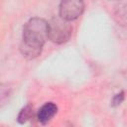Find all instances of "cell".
I'll return each mask as SVG.
<instances>
[{
  "mask_svg": "<svg viewBox=\"0 0 127 127\" xmlns=\"http://www.w3.org/2000/svg\"><path fill=\"white\" fill-rule=\"evenodd\" d=\"M33 115V109L30 105H27L25 107H23L20 111V113L18 114V117H17V121L20 123V124H24L26 123Z\"/></svg>",
  "mask_w": 127,
  "mask_h": 127,
  "instance_id": "5b68a950",
  "label": "cell"
},
{
  "mask_svg": "<svg viewBox=\"0 0 127 127\" xmlns=\"http://www.w3.org/2000/svg\"><path fill=\"white\" fill-rule=\"evenodd\" d=\"M57 112H58L57 104H55L54 102H47L38 111L37 114L38 121L42 124H47L52 120V118L57 114Z\"/></svg>",
  "mask_w": 127,
  "mask_h": 127,
  "instance_id": "277c9868",
  "label": "cell"
},
{
  "mask_svg": "<svg viewBox=\"0 0 127 127\" xmlns=\"http://www.w3.org/2000/svg\"><path fill=\"white\" fill-rule=\"evenodd\" d=\"M83 10L84 0H62L59 14L66 21H73L83 13Z\"/></svg>",
  "mask_w": 127,
  "mask_h": 127,
  "instance_id": "3957f363",
  "label": "cell"
},
{
  "mask_svg": "<svg viewBox=\"0 0 127 127\" xmlns=\"http://www.w3.org/2000/svg\"><path fill=\"white\" fill-rule=\"evenodd\" d=\"M123 99H124V92L121 91V92L114 95V97L112 98V101H111V105L112 106H118V105L121 104Z\"/></svg>",
  "mask_w": 127,
  "mask_h": 127,
  "instance_id": "8992f818",
  "label": "cell"
},
{
  "mask_svg": "<svg viewBox=\"0 0 127 127\" xmlns=\"http://www.w3.org/2000/svg\"><path fill=\"white\" fill-rule=\"evenodd\" d=\"M113 1H114V0H113Z\"/></svg>",
  "mask_w": 127,
  "mask_h": 127,
  "instance_id": "52a82bcc",
  "label": "cell"
},
{
  "mask_svg": "<svg viewBox=\"0 0 127 127\" xmlns=\"http://www.w3.org/2000/svg\"><path fill=\"white\" fill-rule=\"evenodd\" d=\"M72 27L69 21L63 19L61 16L54 17L48 22V39L55 44H64L71 36Z\"/></svg>",
  "mask_w": 127,
  "mask_h": 127,
  "instance_id": "7a4b0ae2",
  "label": "cell"
},
{
  "mask_svg": "<svg viewBox=\"0 0 127 127\" xmlns=\"http://www.w3.org/2000/svg\"><path fill=\"white\" fill-rule=\"evenodd\" d=\"M48 39V22L42 18H31L23 27L20 52L24 58L32 60L41 55Z\"/></svg>",
  "mask_w": 127,
  "mask_h": 127,
  "instance_id": "6da1fadb",
  "label": "cell"
}]
</instances>
